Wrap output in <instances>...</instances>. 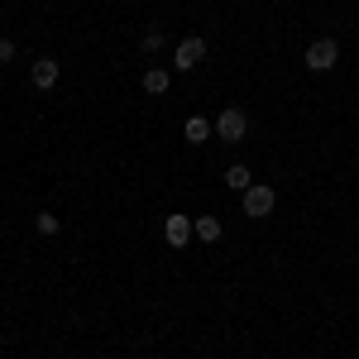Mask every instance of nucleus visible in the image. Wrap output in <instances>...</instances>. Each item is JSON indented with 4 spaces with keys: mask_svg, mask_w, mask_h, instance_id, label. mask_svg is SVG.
I'll return each mask as SVG.
<instances>
[{
    "mask_svg": "<svg viewBox=\"0 0 359 359\" xmlns=\"http://www.w3.org/2000/svg\"><path fill=\"white\" fill-rule=\"evenodd\" d=\"M168 82H172V77H168V67H149V72H144V91H149V96H163Z\"/></svg>",
    "mask_w": 359,
    "mask_h": 359,
    "instance_id": "obj_7",
    "label": "nucleus"
},
{
    "mask_svg": "<svg viewBox=\"0 0 359 359\" xmlns=\"http://www.w3.org/2000/svg\"><path fill=\"white\" fill-rule=\"evenodd\" d=\"M10 57H15V43H10V39H0V67H5Z\"/></svg>",
    "mask_w": 359,
    "mask_h": 359,
    "instance_id": "obj_13",
    "label": "nucleus"
},
{
    "mask_svg": "<svg viewBox=\"0 0 359 359\" xmlns=\"http://www.w3.org/2000/svg\"><path fill=\"white\" fill-rule=\"evenodd\" d=\"M163 235H168V245H172V249H182V245L196 235L192 216H168V221H163Z\"/></svg>",
    "mask_w": 359,
    "mask_h": 359,
    "instance_id": "obj_4",
    "label": "nucleus"
},
{
    "mask_svg": "<svg viewBox=\"0 0 359 359\" xmlns=\"http://www.w3.org/2000/svg\"><path fill=\"white\" fill-rule=\"evenodd\" d=\"M192 225H196V240H206V245L221 240V221H216V216H201V221H192Z\"/></svg>",
    "mask_w": 359,
    "mask_h": 359,
    "instance_id": "obj_10",
    "label": "nucleus"
},
{
    "mask_svg": "<svg viewBox=\"0 0 359 359\" xmlns=\"http://www.w3.org/2000/svg\"><path fill=\"white\" fill-rule=\"evenodd\" d=\"M139 43H144V53H158V48H163V29H144Z\"/></svg>",
    "mask_w": 359,
    "mask_h": 359,
    "instance_id": "obj_11",
    "label": "nucleus"
},
{
    "mask_svg": "<svg viewBox=\"0 0 359 359\" xmlns=\"http://www.w3.org/2000/svg\"><path fill=\"white\" fill-rule=\"evenodd\" d=\"M273 206H278L273 187H259V182H254V187L245 192V216H254V221H264V216H269Z\"/></svg>",
    "mask_w": 359,
    "mask_h": 359,
    "instance_id": "obj_3",
    "label": "nucleus"
},
{
    "mask_svg": "<svg viewBox=\"0 0 359 359\" xmlns=\"http://www.w3.org/2000/svg\"><path fill=\"white\" fill-rule=\"evenodd\" d=\"M201 57H206V39H182V43H177V57H172V62H177V67H196Z\"/></svg>",
    "mask_w": 359,
    "mask_h": 359,
    "instance_id": "obj_5",
    "label": "nucleus"
},
{
    "mask_svg": "<svg viewBox=\"0 0 359 359\" xmlns=\"http://www.w3.org/2000/svg\"><path fill=\"white\" fill-rule=\"evenodd\" d=\"M34 225H39V235H57V225H62V221H57L53 211H43V216H34Z\"/></svg>",
    "mask_w": 359,
    "mask_h": 359,
    "instance_id": "obj_12",
    "label": "nucleus"
},
{
    "mask_svg": "<svg viewBox=\"0 0 359 359\" xmlns=\"http://www.w3.org/2000/svg\"><path fill=\"white\" fill-rule=\"evenodd\" d=\"M335 62H340V43H335V39H316V43L306 48V67H311V72H331Z\"/></svg>",
    "mask_w": 359,
    "mask_h": 359,
    "instance_id": "obj_1",
    "label": "nucleus"
},
{
    "mask_svg": "<svg viewBox=\"0 0 359 359\" xmlns=\"http://www.w3.org/2000/svg\"><path fill=\"white\" fill-rule=\"evenodd\" d=\"M34 86H39V91L57 86V62L53 57H39V62H34Z\"/></svg>",
    "mask_w": 359,
    "mask_h": 359,
    "instance_id": "obj_6",
    "label": "nucleus"
},
{
    "mask_svg": "<svg viewBox=\"0 0 359 359\" xmlns=\"http://www.w3.org/2000/svg\"><path fill=\"white\" fill-rule=\"evenodd\" d=\"M225 187H235V192H249V187H254V177H249V168H245V163L225 168Z\"/></svg>",
    "mask_w": 359,
    "mask_h": 359,
    "instance_id": "obj_8",
    "label": "nucleus"
},
{
    "mask_svg": "<svg viewBox=\"0 0 359 359\" xmlns=\"http://www.w3.org/2000/svg\"><path fill=\"white\" fill-rule=\"evenodd\" d=\"M182 135H187V144H206V135H211V125H206L201 115H192V120L182 125Z\"/></svg>",
    "mask_w": 359,
    "mask_h": 359,
    "instance_id": "obj_9",
    "label": "nucleus"
},
{
    "mask_svg": "<svg viewBox=\"0 0 359 359\" xmlns=\"http://www.w3.org/2000/svg\"><path fill=\"white\" fill-rule=\"evenodd\" d=\"M245 130H249V120H245V111H240V106L221 111V120H216V135H221L225 144H240V139H245Z\"/></svg>",
    "mask_w": 359,
    "mask_h": 359,
    "instance_id": "obj_2",
    "label": "nucleus"
}]
</instances>
